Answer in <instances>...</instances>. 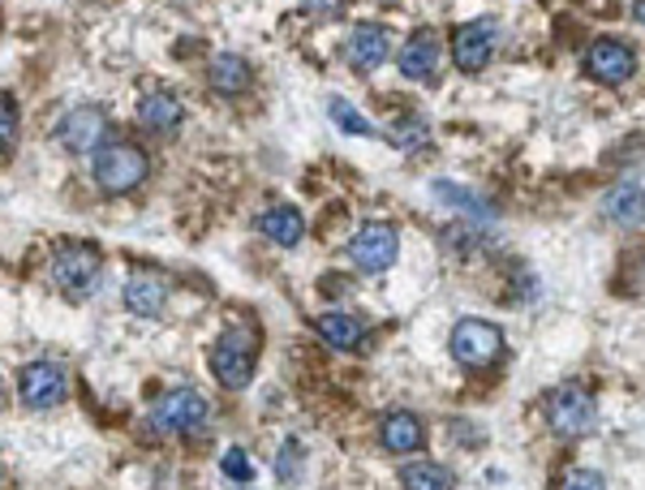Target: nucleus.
<instances>
[{"label": "nucleus", "mask_w": 645, "mask_h": 490, "mask_svg": "<svg viewBox=\"0 0 645 490\" xmlns=\"http://www.w3.org/2000/svg\"><path fill=\"white\" fill-rule=\"evenodd\" d=\"M327 112H332V121H336L345 134H374V126H370L366 117H358L345 99H332V104H327Z\"/></svg>", "instance_id": "obj_22"}, {"label": "nucleus", "mask_w": 645, "mask_h": 490, "mask_svg": "<svg viewBox=\"0 0 645 490\" xmlns=\"http://www.w3.org/2000/svg\"><path fill=\"white\" fill-rule=\"evenodd\" d=\"M598 421V405H594V392L581 387V383H564L547 396V426L560 434V439H581L589 434Z\"/></svg>", "instance_id": "obj_2"}, {"label": "nucleus", "mask_w": 645, "mask_h": 490, "mask_svg": "<svg viewBox=\"0 0 645 490\" xmlns=\"http://www.w3.org/2000/svg\"><path fill=\"white\" fill-rule=\"evenodd\" d=\"M396 254H401V237L392 224H361L349 241V263L366 276L387 272L396 263Z\"/></svg>", "instance_id": "obj_6"}, {"label": "nucleus", "mask_w": 645, "mask_h": 490, "mask_svg": "<svg viewBox=\"0 0 645 490\" xmlns=\"http://www.w3.org/2000/svg\"><path fill=\"white\" fill-rule=\"evenodd\" d=\"M259 232H263L267 241H276V246L292 250V246L306 237V219H301V211L297 207H272L263 219H259Z\"/></svg>", "instance_id": "obj_18"}, {"label": "nucleus", "mask_w": 645, "mask_h": 490, "mask_svg": "<svg viewBox=\"0 0 645 490\" xmlns=\"http://www.w3.org/2000/svg\"><path fill=\"white\" fill-rule=\"evenodd\" d=\"M212 370L224 387L241 392V387H250V379H254V352L246 349L241 340L228 336V340H219L212 349Z\"/></svg>", "instance_id": "obj_12"}, {"label": "nucleus", "mask_w": 645, "mask_h": 490, "mask_svg": "<svg viewBox=\"0 0 645 490\" xmlns=\"http://www.w3.org/2000/svg\"><path fill=\"white\" fill-rule=\"evenodd\" d=\"M57 139L73 155H86V151H99V142L108 139V117L99 108H70L61 121H57Z\"/></svg>", "instance_id": "obj_10"}, {"label": "nucleus", "mask_w": 645, "mask_h": 490, "mask_svg": "<svg viewBox=\"0 0 645 490\" xmlns=\"http://www.w3.org/2000/svg\"><path fill=\"white\" fill-rule=\"evenodd\" d=\"M207 77H212V86L219 91V95H241V91H250L254 70H250L246 57H232V52H228V57H215Z\"/></svg>", "instance_id": "obj_20"}, {"label": "nucleus", "mask_w": 645, "mask_h": 490, "mask_svg": "<svg viewBox=\"0 0 645 490\" xmlns=\"http://www.w3.org/2000/svg\"><path fill=\"white\" fill-rule=\"evenodd\" d=\"M585 73L594 77V82H607V86H620V82H629L633 73H637V52L624 44V39H594L589 48H585Z\"/></svg>", "instance_id": "obj_9"}, {"label": "nucleus", "mask_w": 645, "mask_h": 490, "mask_svg": "<svg viewBox=\"0 0 645 490\" xmlns=\"http://www.w3.org/2000/svg\"><path fill=\"white\" fill-rule=\"evenodd\" d=\"M0 139H4V151H13V142H17V104H13V95H4V104H0Z\"/></svg>", "instance_id": "obj_24"}, {"label": "nucleus", "mask_w": 645, "mask_h": 490, "mask_svg": "<svg viewBox=\"0 0 645 490\" xmlns=\"http://www.w3.org/2000/svg\"><path fill=\"white\" fill-rule=\"evenodd\" d=\"M181 117H186V108H181V99L168 95V91L143 95V104H139V121H143L146 130H155V134H172V130L181 126Z\"/></svg>", "instance_id": "obj_17"}, {"label": "nucleus", "mask_w": 645, "mask_h": 490, "mask_svg": "<svg viewBox=\"0 0 645 490\" xmlns=\"http://www.w3.org/2000/svg\"><path fill=\"white\" fill-rule=\"evenodd\" d=\"M602 215H607L611 224H620V228H637V224H645V190L637 181L611 186V190L602 194Z\"/></svg>", "instance_id": "obj_14"}, {"label": "nucleus", "mask_w": 645, "mask_h": 490, "mask_svg": "<svg viewBox=\"0 0 645 490\" xmlns=\"http://www.w3.org/2000/svg\"><path fill=\"white\" fill-rule=\"evenodd\" d=\"M401 487L405 490H456V478H452V469H443V465H405L401 469Z\"/></svg>", "instance_id": "obj_21"}, {"label": "nucleus", "mask_w": 645, "mask_h": 490, "mask_svg": "<svg viewBox=\"0 0 645 490\" xmlns=\"http://www.w3.org/2000/svg\"><path fill=\"white\" fill-rule=\"evenodd\" d=\"M345 57H349V65L361 73L379 70V65L392 57V35H387V26H379V22H361L358 31L349 35Z\"/></svg>", "instance_id": "obj_11"}, {"label": "nucleus", "mask_w": 645, "mask_h": 490, "mask_svg": "<svg viewBox=\"0 0 645 490\" xmlns=\"http://www.w3.org/2000/svg\"><path fill=\"white\" fill-rule=\"evenodd\" d=\"M151 172V159L143 155V146L134 142H108L95 151V186L104 194H130L139 190Z\"/></svg>", "instance_id": "obj_1"}, {"label": "nucleus", "mask_w": 645, "mask_h": 490, "mask_svg": "<svg viewBox=\"0 0 645 490\" xmlns=\"http://www.w3.org/2000/svg\"><path fill=\"white\" fill-rule=\"evenodd\" d=\"M560 490H607V478L594 474V469H569Z\"/></svg>", "instance_id": "obj_23"}, {"label": "nucleus", "mask_w": 645, "mask_h": 490, "mask_svg": "<svg viewBox=\"0 0 645 490\" xmlns=\"http://www.w3.org/2000/svg\"><path fill=\"white\" fill-rule=\"evenodd\" d=\"M203 426H207V401L194 387H172L151 409V430L155 434H199Z\"/></svg>", "instance_id": "obj_3"}, {"label": "nucleus", "mask_w": 645, "mask_h": 490, "mask_svg": "<svg viewBox=\"0 0 645 490\" xmlns=\"http://www.w3.org/2000/svg\"><path fill=\"white\" fill-rule=\"evenodd\" d=\"M17 396H22L31 409H57V405L70 396L65 370L52 366V361H31V366H22V374H17Z\"/></svg>", "instance_id": "obj_8"}, {"label": "nucleus", "mask_w": 645, "mask_h": 490, "mask_svg": "<svg viewBox=\"0 0 645 490\" xmlns=\"http://www.w3.org/2000/svg\"><path fill=\"white\" fill-rule=\"evenodd\" d=\"M396 61H401V73H405V77H414V82L430 77V73L439 70V39H434V31H418V35H409Z\"/></svg>", "instance_id": "obj_15"}, {"label": "nucleus", "mask_w": 645, "mask_h": 490, "mask_svg": "<svg viewBox=\"0 0 645 490\" xmlns=\"http://www.w3.org/2000/svg\"><path fill=\"white\" fill-rule=\"evenodd\" d=\"M500 44V22L495 17H478V22H465L456 26L452 35V57L465 73H482L491 65V52Z\"/></svg>", "instance_id": "obj_7"}, {"label": "nucleus", "mask_w": 645, "mask_h": 490, "mask_svg": "<svg viewBox=\"0 0 645 490\" xmlns=\"http://www.w3.org/2000/svg\"><path fill=\"white\" fill-rule=\"evenodd\" d=\"M633 17H637V22L645 26V0H633Z\"/></svg>", "instance_id": "obj_29"}, {"label": "nucleus", "mask_w": 645, "mask_h": 490, "mask_svg": "<svg viewBox=\"0 0 645 490\" xmlns=\"http://www.w3.org/2000/svg\"><path fill=\"white\" fill-rule=\"evenodd\" d=\"M314 327H319V336L332 345V349H358L361 345V323L354 314H345V310H323L319 319H314Z\"/></svg>", "instance_id": "obj_19"}, {"label": "nucleus", "mask_w": 645, "mask_h": 490, "mask_svg": "<svg viewBox=\"0 0 645 490\" xmlns=\"http://www.w3.org/2000/svg\"><path fill=\"white\" fill-rule=\"evenodd\" d=\"M310 17H341L345 13V0H301Z\"/></svg>", "instance_id": "obj_28"}, {"label": "nucleus", "mask_w": 645, "mask_h": 490, "mask_svg": "<svg viewBox=\"0 0 645 490\" xmlns=\"http://www.w3.org/2000/svg\"><path fill=\"white\" fill-rule=\"evenodd\" d=\"M164 306H168V284L159 276H134L126 284V310L130 314L155 319V314H164Z\"/></svg>", "instance_id": "obj_16"}, {"label": "nucleus", "mask_w": 645, "mask_h": 490, "mask_svg": "<svg viewBox=\"0 0 645 490\" xmlns=\"http://www.w3.org/2000/svg\"><path fill=\"white\" fill-rule=\"evenodd\" d=\"M99 272H104V254L86 241H73V246H61L57 259H52V280L57 288H65L70 297H82L99 284Z\"/></svg>", "instance_id": "obj_5"}, {"label": "nucleus", "mask_w": 645, "mask_h": 490, "mask_svg": "<svg viewBox=\"0 0 645 490\" xmlns=\"http://www.w3.org/2000/svg\"><path fill=\"white\" fill-rule=\"evenodd\" d=\"M392 142H401V146H422V142H427V126H422V121H409V126L392 130Z\"/></svg>", "instance_id": "obj_26"}, {"label": "nucleus", "mask_w": 645, "mask_h": 490, "mask_svg": "<svg viewBox=\"0 0 645 490\" xmlns=\"http://www.w3.org/2000/svg\"><path fill=\"white\" fill-rule=\"evenodd\" d=\"M452 357L465 366V370H487L495 366L503 352V332L495 323H482V319H465L452 327V340H447Z\"/></svg>", "instance_id": "obj_4"}, {"label": "nucleus", "mask_w": 645, "mask_h": 490, "mask_svg": "<svg viewBox=\"0 0 645 490\" xmlns=\"http://www.w3.org/2000/svg\"><path fill=\"white\" fill-rule=\"evenodd\" d=\"M219 465H224V474H228L232 482H250V461H246V452H241V447H228Z\"/></svg>", "instance_id": "obj_25"}, {"label": "nucleus", "mask_w": 645, "mask_h": 490, "mask_svg": "<svg viewBox=\"0 0 645 490\" xmlns=\"http://www.w3.org/2000/svg\"><path fill=\"white\" fill-rule=\"evenodd\" d=\"M297 461H301V447H297V443H292V439H288L285 447H280V461H276V474H280V478H292V474H297Z\"/></svg>", "instance_id": "obj_27"}, {"label": "nucleus", "mask_w": 645, "mask_h": 490, "mask_svg": "<svg viewBox=\"0 0 645 490\" xmlns=\"http://www.w3.org/2000/svg\"><path fill=\"white\" fill-rule=\"evenodd\" d=\"M379 443L392 452V456H409V452H418L422 443H427V430H422V421L414 418L409 409H392L383 426H379Z\"/></svg>", "instance_id": "obj_13"}]
</instances>
